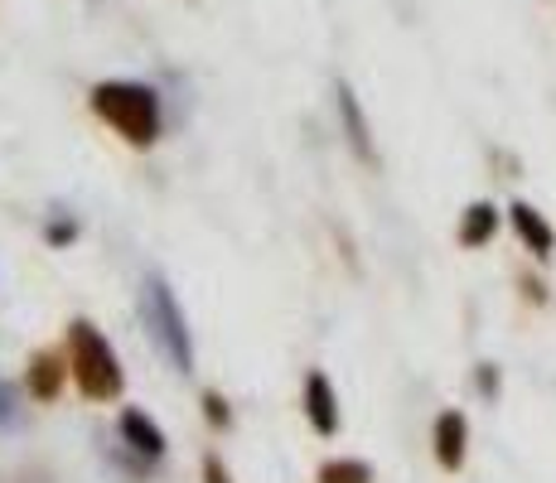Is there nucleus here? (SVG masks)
<instances>
[{"label":"nucleus","instance_id":"f257e3e1","mask_svg":"<svg viewBox=\"0 0 556 483\" xmlns=\"http://www.w3.org/2000/svg\"><path fill=\"white\" fill-rule=\"evenodd\" d=\"M88 102L126 145L146 150L160 141V97H155V88H146V82H126V78L98 82V88L88 92Z\"/></svg>","mask_w":556,"mask_h":483},{"label":"nucleus","instance_id":"f03ea898","mask_svg":"<svg viewBox=\"0 0 556 483\" xmlns=\"http://www.w3.org/2000/svg\"><path fill=\"white\" fill-rule=\"evenodd\" d=\"M68 368L73 382L88 402H116L126 386V372L116 363V348L106 343V334L92 319H73L68 325Z\"/></svg>","mask_w":556,"mask_h":483},{"label":"nucleus","instance_id":"7ed1b4c3","mask_svg":"<svg viewBox=\"0 0 556 483\" xmlns=\"http://www.w3.org/2000/svg\"><path fill=\"white\" fill-rule=\"evenodd\" d=\"M141 325L146 334L155 339V348L165 353V363L175 372H194V339H189V325H185V309H179L175 290H169L165 276H146L141 281Z\"/></svg>","mask_w":556,"mask_h":483},{"label":"nucleus","instance_id":"20e7f679","mask_svg":"<svg viewBox=\"0 0 556 483\" xmlns=\"http://www.w3.org/2000/svg\"><path fill=\"white\" fill-rule=\"evenodd\" d=\"M334 106H339V131H344V141L349 150L363 160V165H378V145H372V131H368V116H363V106H358V97L354 88H349L344 78L334 82Z\"/></svg>","mask_w":556,"mask_h":483},{"label":"nucleus","instance_id":"39448f33","mask_svg":"<svg viewBox=\"0 0 556 483\" xmlns=\"http://www.w3.org/2000/svg\"><path fill=\"white\" fill-rule=\"evenodd\" d=\"M301 411H305V421L315 425V435H339V396H334V386H329L325 372H309L305 378V392H301Z\"/></svg>","mask_w":556,"mask_h":483},{"label":"nucleus","instance_id":"423d86ee","mask_svg":"<svg viewBox=\"0 0 556 483\" xmlns=\"http://www.w3.org/2000/svg\"><path fill=\"white\" fill-rule=\"evenodd\" d=\"M435 465L441 469H465V455H469V421H465V411H441L435 416Z\"/></svg>","mask_w":556,"mask_h":483},{"label":"nucleus","instance_id":"0eeeda50","mask_svg":"<svg viewBox=\"0 0 556 483\" xmlns=\"http://www.w3.org/2000/svg\"><path fill=\"white\" fill-rule=\"evenodd\" d=\"M116 431H122L126 449H131L136 459H146V465H155V459H165L169 440H165V431H160V425H155L146 411H136V406H131V411H122V425H116Z\"/></svg>","mask_w":556,"mask_h":483},{"label":"nucleus","instance_id":"6e6552de","mask_svg":"<svg viewBox=\"0 0 556 483\" xmlns=\"http://www.w3.org/2000/svg\"><path fill=\"white\" fill-rule=\"evenodd\" d=\"M68 358H59V353H35V358L25 363V386H29V396L35 402H59V392H63V378H68Z\"/></svg>","mask_w":556,"mask_h":483},{"label":"nucleus","instance_id":"1a4fd4ad","mask_svg":"<svg viewBox=\"0 0 556 483\" xmlns=\"http://www.w3.org/2000/svg\"><path fill=\"white\" fill-rule=\"evenodd\" d=\"M508 223H513V232H518V242L528 246L532 256H542L547 262L552 256V246H556V232H552V223L542 218L532 203H508Z\"/></svg>","mask_w":556,"mask_h":483},{"label":"nucleus","instance_id":"9d476101","mask_svg":"<svg viewBox=\"0 0 556 483\" xmlns=\"http://www.w3.org/2000/svg\"><path fill=\"white\" fill-rule=\"evenodd\" d=\"M498 218H504V213H498L494 203H484V199L469 203L465 218H459V246H484V242H494Z\"/></svg>","mask_w":556,"mask_h":483},{"label":"nucleus","instance_id":"9b49d317","mask_svg":"<svg viewBox=\"0 0 556 483\" xmlns=\"http://www.w3.org/2000/svg\"><path fill=\"white\" fill-rule=\"evenodd\" d=\"M319 483H372V465L368 459H325Z\"/></svg>","mask_w":556,"mask_h":483},{"label":"nucleus","instance_id":"f8f14e48","mask_svg":"<svg viewBox=\"0 0 556 483\" xmlns=\"http://www.w3.org/2000/svg\"><path fill=\"white\" fill-rule=\"evenodd\" d=\"M203 421L213 425V431H228L232 425V406L223 392H203Z\"/></svg>","mask_w":556,"mask_h":483},{"label":"nucleus","instance_id":"ddd939ff","mask_svg":"<svg viewBox=\"0 0 556 483\" xmlns=\"http://www.w3.org/2000/svg\"><path fill=\"white\" fill-rule=\"evenodd\" d=\"M20 421H25V406H20V392H15V386H10L5 378H0V425H5V431H15Z\"/></svg>","mask_w":556,"mask_h":483},{"label":"nucleus","instance_id":"4468645a","mask_svg":"<svg viewBox=\"0 0 556 483\" xmlns=\"http://www.w3.org/2000/svg\"><path fill=\"white\" fill-rule=\"evenodd\" d=\"M45 242H49V246H68V242H78V218H53L49 228H45Z\"/></svg>","mask_w":556,"mask_h":483},{"label":"nucleus","instance_id":"2eb2a0df","mask_svg":"<svg viewBox=\"0 0 556 483\" xmlns=\"http://www.w3.org/2000/svg\"><path fill=\"white\" fill-rule=\"evenodd\" d=\"M475 386H479V396H484V402H494V396H498V368H494V363H479V368H475Z\"/></svg>","mask_w":556,"mask_h":483},{"label":"nucleus","instance_id":"dca6fc26","mask_svg":"<svg viewBox=\"0 0 556 483\" xmlns=\"http://www.w3.org/2000/svg\"><path fill=\"white\" fill-rule=\"evenodd\" d=\"M203 483H232L228 465H223V455H203Z\"/></svg>","mask_w":556,"mask_h":483},{"label":"nucleus","instance_id":"f3484780","mask_svg":"<svg viewBox=\"0 0 556 483\" xmlns=\"http://www.w3.org/2000/svg\"><path fill=\"white\" fill-rule=\"evenodd\" d=\"M522 290H528V300L532 305H547V285H538L532 276H522Z\"/></svg>","mask_w":556,"mask_h":483}]
</instances>
